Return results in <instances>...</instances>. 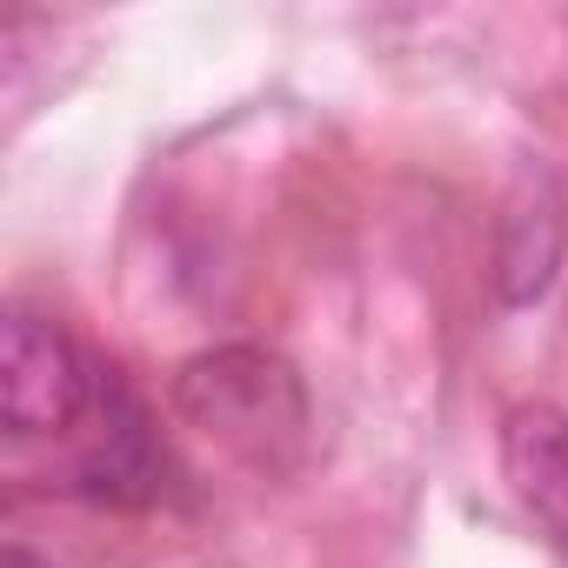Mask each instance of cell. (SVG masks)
Returning a JSON list of instances; mask_svg holds the SVG:
<instances>
[{"label": "cell", "instance_id": "6da1fadb", "mask_svg": "<svg viewBox=\"0 0 568 568\" xmlns=\"http://www.w3.org/2000/svg\"><path fill=\"white\" fill-rule=\"evenodd\" d=\"M174 415L187 428H201L207 442H221L234 462L261 468V475L295 468L302 448H308V388H302V375L274 348H254V342H227V348H207V355L181 362Z\"/></svg>", "mask_w": 568, "mask_h": 568}, {"label": "cell", "instance_id": "7a4b0ae2", "mask_svg": "<svg viewBox=\"0 0 568 568\" xmlns=\"http://www.w3.org/2000/svg\"><path fill=\"white\" fill-rule=\"evenodd\" d=\"M94 395L101 382L88 375L74 335L54 315L14 302L0 322V422L8 435H68Z\"/></svg>", "mask_w": 568, "mask_h": 568}, {"label": "cell", "instance_id": "3957f363", "mask_svg": "<svg viewBox=\"0 0 568 568\" xmlns=\"http://www.w3.org/2000/svg\"><path fill=\"white\" fill-rule=\"evenodd\" d=\"M501 475L541 541L568 561V415L555 402H521L501 422Z\"/></svg>", "mask_w": 568, "mask_h": 568}, {"label": "cell", "instance_id": "277c9868", "mask_svg": "<svg viewBox=\"0 0 568 568\" xmlns=\"http://www.w3.org/2000/svg\"><path fill=\"white\" fill-rule=\"evenodd\" d=\"M561 247H568V221H561L555 181L521 174L515 194L501 201V221H495V295L508 308L541 302L561 274Z\"/></svg>", "mask_w": 568, "mask_h": 568}, {"label": "cell", "instance_id": "5b68a950", "mask_svg": "<svg viewBox=\"0 0 568 568\" xmlns=\"http://www.w3.org/2000/svg\"><path fill=\"white\" fill-rule=\"evenodd\" d=\"M101 442H94V455L74 468V481H81V495L88 501H114V508H141V501H154L161 495V442H154V428H148V415H141V402L128 395V382H101Z\"/></svg>", "mask_w": 568, "mask_h": 568}, {"label": "cell", "instance_id": "8992f818", "mask_svg": "<svg viewBox=\"0 0 568 568\" xmlns=\"http://www.w3.org/2000/svg\"><path fill=\"white\" fill-rule=\"evenodd\" d=\"M8 568H41V561H34V548H21V541H14V548H8Z\"/></svg>", "mask_w": 568, "mask_h": 568}]
</instances>
